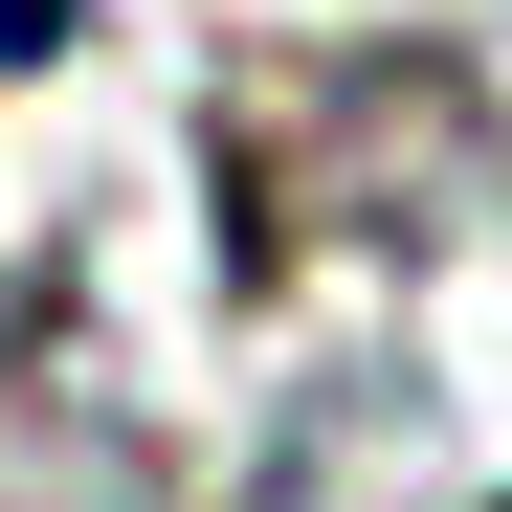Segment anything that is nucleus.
<instances>
[{"mask_svg":"<svg viewBox=\"0 0 512 512\" xmlns=\"http://www.w3.org/2000/svg\"><path fill=\"white\" fill-rule=\"evenodd\" d=\"M45 45H67V0H0V67H45Z\"/></svg>","mask_w":512,"mask_h":512,"instance_id":"f257e3e1","label":"nucleus"}]
</instances>
